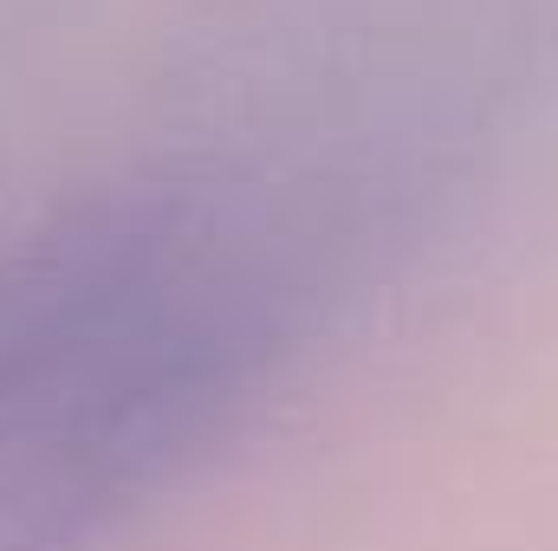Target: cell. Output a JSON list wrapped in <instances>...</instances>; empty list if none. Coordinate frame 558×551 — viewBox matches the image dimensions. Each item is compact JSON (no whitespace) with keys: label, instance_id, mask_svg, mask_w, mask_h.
<instances>
[{"label":"cell","instance_id":"cell-1","mask_svg":"<svg viewBox=\"0 0 558 551\" xmlns=\"http://www.w3.org/2000/svg\"><path fill=\"white\" fill-rule=\"evenodd\" d=\"M175 195H92L0 254V421L59 396L182 273Z\"/></svg>","mask_w":558,"mask_h":551}]
</instances>
